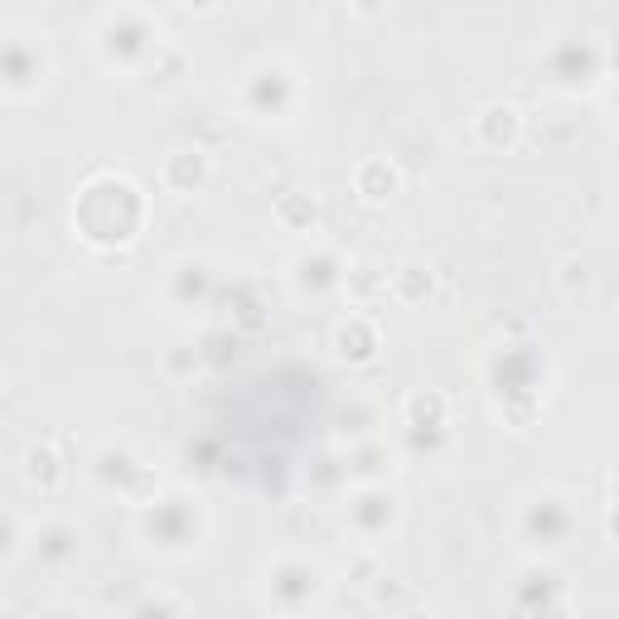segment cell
<instances>
[{"label":"cell","instance_id":"obj_1","mask_svg":"<svg viewBox=\"0 0 619 619\" xmlns=\"http://www.w3.org/2000/svg\"><path fill=\"white\" fill-rule=\"evenodd\" d=\"M0 59H6L0 87L34 92L39 83H44V54H39V44H30V39H0Z\"/></svg>","mask_w":619,"mask_h":619},{"label":"cell","instance_id":"obj_2","mask_svg":"<svg viewBox=\"0 0 619 619\" xmlns=\"http://www.w3.org/2000/svg\"><path fill=\"white\" fill-rule=\"evenodd\" d=\"M204 179H208V161H204V151L179 146V151H169V155H165V165H161V184H165L169 194H194Z\"/></svg>","mask_w":619,"mask_h":619},{"label":"cell","instance_id":"obj_3","mask_svg":"<svg viewBox=\"0 0 619 619\" xmlns=\"http://www.w3.org/2000/svg\"><path fill=\"white\" fill-rule=\"evenodd\" d=\"M518 112L513 107H484L479 116H474V136H479V146L489 151H508L513 141H518Z\"/></svg>","mask_w":619,"mask_h":619},{"label":"cell","instance_id":"obj_4","mask_svg":"<svg viewBox=\"0 0 619 619\" xmlns=\"http://www.w3.org/2000/svg\"><path fill=\"white\" fill-rule=\"evenodd\" d=\"M398 184H402V175H398V165H392V161H363L359 169H353V189H359L368 204L392 199V194H398Z\"/></svg>","mask_w":619,"mask_h":619},{"label":"cell","instance_id":"obj_5","mask_svg":"<svg viewBox=\"0 0 619 619\" xmlns=\"http://www.w3.org/2000/svg\"><path fill=\"white\" fill-rule=\"evenodd\" d=\"M24 484L39 494H54L63 484V465H59L54 445H30V451H24Z\"/></svg>","mask_w":619,"mask_h":619},{"label":"cell","instance_id":"obj_6","mask_svg":"<svg viewBox=\"0 0 619 619\" xmlns=\"http://www.w3.org/2000/svg\"><path fill=\"white\" fill-rule=\"evenodd\" d=\"M344 291L353 306H373V300L388 296V271L373 267V261H353L349 276H344Z\"/></svg>","mask_w":619,"mask_h":619},{"label":"cell","instance_id":"obj_7","mask_svg":"<svg viewBox=\"0 0 619 619\" xmlns=\"http://www.w3.org/2000/svg\"><path fill=\"white\" fill-rule=\"evenodd\" d=\"M402 416H406V426H451V398H441V392H412L402 402Z\"/></svg>","mask_w":619,"mask_h":619},{"label":"cell","instance_id":"obj_8","mask_svg":"<svg viewBox=\"0 0 619 619\" xmlns=\"http://www.w3.org/2000/svg\"><path fill=\"white\" fill-rule=\"evenodd\" d=\"M334 344H339V359H349V363H373V353H378V329L368 324V320H349V324L334 334Z\"/></svg>","mask_w":619,"mask_h":619},{"label":"cell","instance_id":"obj_9","mask_svg":"<svg viewBox=\"0 0 619 619\" xmlns=\"http://www.w3.org/2000/svg\"><path fill=\"white\" fill-rule=\"evenodd\" d=\"M314 218H320V204H314L310 194H281V199H276V223H281L286 233H310Z\"/></svg>","mask_w":619,"mask_h":619},{"label":"cell","instance_id":"obj_10","mask_svg":"<svg viewBox=\"0 0 619 619\" xmlns=\"http://www.w3.org/2000/svg\"><path fill=\"white\" fill-rule=\"evenodd\" d=\"M388 291L398 296V300H421V296H431V271L426 267H416V261H406V267L392 271V281H388Z\"/></svg>","mask_w":619,"mask_h":619},{"label":"cell","instance_id":"obj_11","mask_svg":"<svg viewBox=\"0 0 619 619\" xmlns=\"http://www.w3.org/2000/svg\"><path fill=\"white\" fill-rule=\"evenodd\" d=\"M383 6H388V0H353V10H359V16H378Z\"/></svg>","mask_w":619,"mask_h":619},{"label":"cell","instance_id":"obj_12","mask_svg":"<svg viewBox=\"0 0 619 619\" xmlns=\"http://www.w3.org/2000/svg\"><path fill=\"white\" fill-rule=\"evenodd\" d=\"M184 6H189V10H218L223 0H184Z\"/></svg>","mask_w":619,"mask_h":619}]
</instances>
